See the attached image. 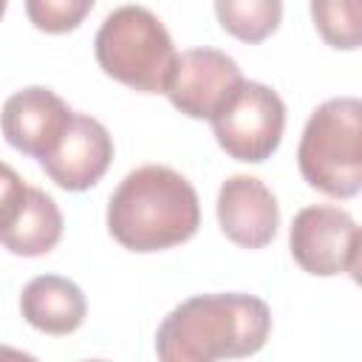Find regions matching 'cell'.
I'll use <instances>...</instances> for the list:
<instances>
[{"mask_svg": "<svg viewBox=\"0 0 362 362\" xmlns=\"http://www.w3.org/2000/svg\"><path fill=\"white\" fill-rule=\"evenodd\" d=\"M59 238H62V212L57 201L48 192L28 187L17 221L6 232H0V246L20 257H40L48 255L59 243Z\"/></svg>", "mask_w": 362, "mask_h": 362, "instance_id": "cell-12", "label": "cell"}, {"mask_svg": "<svg viewBox=\"0 0 362 362\" xmlns=\"http://www.w3.org/2000/svg\"><path fill=\"white\" fill-rule=\"evenodd\" d=\"M272 331L269 305L243 291L195 294L175 305L156 331L164 362H215L257 354Z\"/></svg>", "mask_w": 362, "mask_h": 362, "instance_id": "cell-1", "label": "cell"}, {"mask_svg": "<svg viewBox=\"0 0 362 362\" xmlns=\"http://www.w3.org/2000/svg\"><path fill=\"white\" fill-rule=\"evenodd\" d=\"M198 226L201 204L195 187L164 164H144L127 173L107 204V232L139 255L187 243Z\"/></svg>", "mask_w": 362, "mask_h": 362, "instance_id": "cell-2", "label": "cell"}, {"mask_svg": "<svg viewBox=\"0 0 362 362\" xmlns=\"http://www.w3.org/2000/svg\"><path fill=\"white\" fill-rule=\"evenodd\" d=\"M96 0H25V14L45 34H68L82 25Z\"/></svg>", "mask_w": 362, "mask_h": 362, "instance_id": "cell-15", "label": "cell"}, {"mask_svg": "<svg viewBox=\"0 0 362 362\" xmlns=\"http://www.w3.org/2000/svg\"><path fill=\"white\" fill-rule=\"evenodd\" d=\"M297 167L308 187L328 198H354L362 189V102L337 96L305 122Z\"/></svg>", "mask_w": 362, "mask_h": 362, "instance_id": "cell-3", "label": "cell"}, {"mask_svg": "<svg viewBox=\"0 0 362 362\" xmlns=\"http://www.w3.org/2000/svg\"><path fill=\"white\" fill-rule=\"evenodd\" d=\"M74 110L51 88L31 85L11 93L0 110V130L6 141L37 161L45 158L71 124Z\"/></svg>", "mask_w": 362, "mask_h": 362, "instance_id": "cell-8", "label": "cell"}, {"mask_svg": "<svg viewBox=\"0 0 362 362\" xmlns=\"http://www.w3.org/2000/svg\"><path fill=\"white\" fill-rule=\"evenodd\" d=\"M288 249L294 263L314 277H334V274L356 277L359 226L351 212L334 204L305 206L291 221Z\"/></svg>", "mask_w": 362, "mask_h": 362, "instance_id": "cell-6", "label": "cell"}, {"mask_svg": "<svg viewBox=\"0 0 362 362\" xmlns=\"http://www.w3.org/2000/svg\"><path fill=\"white\" fill-rule=\"evenodd\" d=\"M6 6H8V0H0V20H3V14H6Z\"/></svg>", "mask_w": 362, "mask_h": 362, "instance_id": "cell-17", "label": "cell"}, {"mask_svg": "<svg viewBox=\"0 0 362 362\" xmlns=\"http://www.w3.org/2000/svg\"><path fill=\"white\" fill-rule=\"evenodd\" d=\"M110 161L113 139L107 127L85 113H74L59 144L45 158H40L45 175L68 192H82L99 184Z\"/></svg>", "mask_w": 362, "mask_h": 362, "instance_id": "cell-9", "label": "cell"}, {"mask_svg": "<svg viewBox=\"0 0 362 362\" xmlns=\"http://www.w3.org/2000/svg\"><path fill=\"white\" fill-rule=\"evenodd\" d=\"M243 82L238 62L218 48H189L175 54L164 93L189 119H212Z\"/></svg>", "mask_w": 362, "mask_h": 362, "instance_id": "cell-7", "label": "cell"}, {"mask_svg": "<svg viewBox=\"0 0 362 362\" xmlns=\"http://www.w3.org/2000/svg\"><path fill=\"white\" fill-rule=\"evenodd\" d=\"M209 122L221 150L229 158L260 164L280 147L286 105L269 85L243 79Z\"/></svg>", "mask_w": 362, "mask_h": 362, "instance_id": "cell-5", "label": "cell"}, {"mask_svg": "<svg viewBox=\"0 0 362 362\" xmlns=\"http://www.w3.org/2000/svg\"><path fill=\"white\" fill-rule=\"evenodd\" d=\"M20 311L31 328L51 337H65L85 322L88 303L74 280L59 274H40L25 283L20 294Z\"/></svg>", "mask_w": 362, "mask_h": 362, "instance_id": "cell-11", "label": "cell"}, {"mask_svg": "<svg viewBox=\"0 0 362 362\" xmlns=\"http://www.w3.org/2000/svg\"><path fill=\"white\" fill-rule=\"evenodd\" d=\"M215 209H218L221 232L243 249H263L277 235L280 226L277 198L255 175L226 178L221 184Z\"/></svg>", "mask_w": 362, "mask_h": 362, "instance_id": "cell-10", "label": "cell"}, {"mask_svg": "<svg viewBox=\"0 0 362 362\" xmlns=\"http://www.w3.org/2000/svg\"><path fill=\"white\" fill-rule=\"evenodd\" d=\"M215 17L240 42L269 40L283 20V0H215Z\"/></svg>", "mask_w": 362, "mask_h": 362, "instance_id": "cell-13", "label": "cell"}, {"mask_svg": "<svg viewBox=\"0 0 362 362\" xmlns=\"http://www.w3.org/2000/svg\"><path fill=\"white\" fill-rule=\"evenodd\" d=\"M99 68L139 90L164 93V82L175 62V48L161 20L144 6H122L105 17L93 40Z\"/></svg>", "mask_w": 362, "mask_h": 362, "instance_id": "cell-4", "label": "cell"}, {"mask_svg": "<svg viewBox=\"0 0 362 362\" xmlns=\"http://www.w3.org/2000/svg\"><path fill=\"white\" fill-rule=\"evenodd\" d=\"M311 20L325 45L356 51L362 42V0H308Z\"/></svg>", "mask_w": 362, "mask_h": 362, "instance_id": "cell-14", "label": "cell"}, {"mask_svg": "<svg viewBox=\"0 0 362 362\" xmlns=\"http://www.w3.org/2000/svg\"><path fill=\"white\" fill-rule=\"evenodd\" d=\"M25 192H28V187L23 184L17 170L0 161V232H6L17 221L23 204H25Z\"/></svg>", "mask_w": 362, "mask_h": 362, "instance_id": "cell-16", "label": "cell"}]
</instances>
